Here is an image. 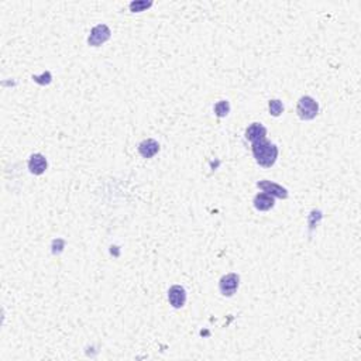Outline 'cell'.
Returning a JSON list of instances; mask_svg holds the SVG:
<instances>
[{
  "mask_svg": "<svg viewBox=\"0 0 361 361\" xmlns=\"http://www.w3.org/2000/svg\"><path fill=\"white\" fill-rule=\"evenodd\" d=\"M257 187L261 189L262 192L268 193L274 198H280V199H286L288 198V191L285 188L281 187L278 184L275 182H271V180H260L257 184Z\"/></svg>",
  "mask_w": 361,
  "mask_h": 361,
  "instance_id": "5",
  "label": "cell"
},
{
  "mask_svg": "<svg viewBox=\"0 0 361 361\" xmlns=\"http://www.w3.org/2000/svg\"><path fill=\"white\" fill-rule=\"evenodd\" d=\"M33 79L37 83H40V85H48L51 82V74L50 72H44L41 76H33Z\"/></svg>",
  "mask_w": 361,
  "mask_h": 361,
  "instance_id": "14",
  "label": "cell"
},
{
  "mask_svg": "<svg viewBox=\"0 0 361 361\" xmlns=\"http://www.w3.org/2000/svg\"><path fill=\"white\" fill-rule=\"evenodd\" d=\"M297 113L299 119H302V120H313L319 113V105L313 98L302 96L298 102Z\"/></svg>",
  "mask_w": 361,
  "mask_h": 361,
  "instance_id": "2",
  "label": "cell"
},
{
  "mask_svg": "<svg viewBox=\"0 0 361 361\" xmlns=\"http://www.w3.org/2000/svg\"><path fill=\"white\" fill-rule=\"evenodd\" d=\"M239 275L234 274V273H230V274L221 277V280L219 281V289H220L223 297H233L239 289Z\"/></svg>",
  "mask_w": 361,
  "mask_h": 361,
  "instance_id": "4",
  "label": "cell"
},
{
  "mask_svg": "<svg viewBox=\"0 0 361 361\" xmlns=\"http://www.w3.org/2000/svg\"><path fill=\"white\" fill-rule=\"evenodd\" d=\"M111 31L106 24H98L96 27L92 29L89 38H87V44L91 47H100L102 44H105L106 41L110 38Z\"/></svg>",
  "mask_w": 361,
  "mask_h": 361,
  "instance_id": "3",
  "label": "cell"
},
{
  "mask_svg": "<svg viewBox=\"0 0 361 361\" xmlns=\"http://www.w3.org/2000/svg\"><path fill=\"white\" fill-rule=\"evenodd\" d=\"M158 151H160V144L152 139H147L139 144V152L143 158H152Z\"/></svg>",
  "mask_w": 361,
  "mask_h": 361,
  "instance_id": "9",
  "label": "cell"
},
{
  "mask_svg": "<svg viewBox=\"0 0 361 361\" xmlns=\"http://www.w3.org/2000/svg\"><path fill=\"white\" fill-rule=\"evenodd\" d=\"M268 107H269V115H273L274 117L281 116V115H282V111H284V105H282V102L278 99L269 100Z\"/></svg>",
  "mask_w": 361,
  "mask_h": 361,
  "instance_id": "13",
  "label": "cell"
},
{
  "mask_svg": "<svg viewBox=\"0 0 361 361\" xmlns=\"http://www.w3.org/2000/svg\"><path fill=\"white\" fill-rule=\"evenodd\" d=\"M254 208H256L257 210H260V212H267V210L273 209L275 205V199L274 196H271V195H268V193L262 192V193H258V195H256V198H254Z\"/></svg>",
  "mask_w": 361,
  "mask_h": 361,
  "instance_id": "8",
  "label": "cell"
},
{
  "mask_svg": "<svg viewBox=\"0 0 361 361\" xmlns=\"http://www.w3.org/2000/svg\"><path fill=\"white\" fill-rule=\"evenodd\" d=\"M152 6V2H146V0H136L130 3V10L133 13H140L147 10L148 7Z\"/></svg>",
  "mask_w": 361,
  "mask_h": 361,
  "instance_id": "12",
  "label": "cell"
},
{
  "mask_svg": "<svg viewBox=\"0 0 361 361\" xmlns=\"http://www.w3.org/2000/svg\"><path fill=\"white\" fill-rule=\"evenodd\" d=\"M251 152L257 164L264 168H271L278 158V147L265 139L251 143Z\"/></svg>",
  "mask_w": 361,
  "mask_h": 361,
  "instance_id": "1",
  "label": "cell"
},
{
  "mask_svg": "<svg viewBox=\"0 0 361 361\" xmlns=\"http://www.w3.org/2000/svg\"><path fill=\"white\" fill-rule=\"evenodd\" d=\"M168 301L172 308H182L185 305V302H187V291H185V288L180 285L171 286L168 291Z\"/></svg>",
  "mask_w": 361,
  "mask_h": 361,
  "instance_id": "6",
  "label": "cell"
},
{
  "mask_svg": "<svg viewBox=\"0 0 361 361\" xmlns=\"http://www.w3.org/2000/svg\"><path fill=\"white\" fill-rule=\"evenodd\" d=\"M267 136V128L262 126L261 123H253L250 127L245 130V139L251 143L262 140Z\"/></svg>",
  "mask_w": 361,
  "mask_h": 361,
  "instance_id": "10",
  "label": "cell"
},
{
  "mask_svg": "<svg viewBox=\"0 0 361 361\" xmlns=\"http://www.w3.org/2000/svg\"><path fill=\"white\" fill-rule=\"evenodd\" d=\"M230 111V103L228 100H220L215 105V115L217 117H226Z\"/></svg>",
  "mask_w": 361,
  "mask_h": 361,
  "instance_id": "11",
  "label": "cell"
},
{
  "mask_svg": "<svg viewBox=\"0 0 361 361\" xmlns=\"http://www.w3.org/2000/svg\"><path fill=\"white\" fill-rule=\"evenodd\" d=\"M29 169L34 175L44 174L47 169V158L42 154H33L29 160Z\"/></svg>",
  "mask_w": 361,
  "mask_h": 361,
  "instance_id": "7",
  "label": "cell"
}]
</instances>
